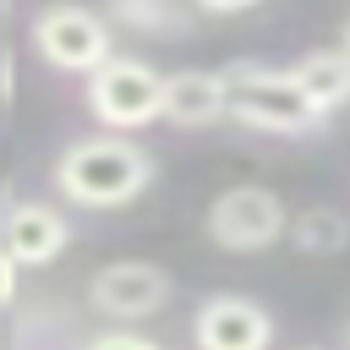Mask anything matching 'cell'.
Wrapping results in <instances>:
<instances>
[{"mask_svg": "<svg viewBox=\"0 0 350 350\" xmlns=\"http://www.w3.org/2000/svg\"><path fill=\"white\" fill-rule=\"evenodd\" d=\"M295 88L312 98V109L328 120L339 104H350V55L345 49H312L301 60H290Z\"/></svg>", "mask_w": 350, "mask_h": 350, "instance_id": "cell-10", "label": "cell"}, {"mask_svg": "<svg viewBox=\"0 0 350 350\" xmlns=\"http://www.w3.org/2000/svg\"><path fill=\"white\" fill-rule=\"evenodd\" d=\"M153 175H159L153 153L137 137H120V131L77 137L55 159V191L71 208H93V213H109V208L137 202L153 186Z\"/></svg>", "mask_w": 350, "mask_h": 350, "instance_id": "cell-1", "label": "cell"}, {"mask_svg": "<svg viewBox=\"0 0 350 350\" xmlns=\"http://www.w3.org/2000/svg\"><path fill=\"white\" fill-rule=\"evenodd\" d=\"M284 224H290V208L279 202V191H268V186H224L213 202H208V241L219 246V252H235V257H246V252H268V246H279L284 241Z\"/></svg>", "mask_w": 350, "mask_h": 350, "instance_id": "cell-5", "label": "cell"}, {"mask_svg": "<svg viewBox=\"0 0 350 350\" xmlns=\"http://www.w3.org/2000/svg\"><path fill=\"white\" fill-rule=\"evenodd\" d=\"M0 246L16 268H49L71 246V219L55 202H11L0 213Z\"/></svg>", "mask_w": 350, "mask_h": 350, "instance_id": "cell-8", "label": "cell"}, {"mask_svg": "<svg viewBox=\"0 0 350 350\" xmlns=\"http://www.w3.org/2000/svg\"><path fill=\"white\" fill-rule=\"evenodd\" d=\"M33 49L44 55V66L71 71V77H93L109 55H115V33L98 11L77 5V0H55L33 16Z\"/></svg>", "mask_w": 350, "mask_h": 350, "instance_id": "cell-4", "label": "cell"}, {"mask_svg": "<svg viewBox=\"0 0 350 350\" xmlns=\"http://www.w3.org/2000/svg\"><path fill=\"white\" fill-rule=\"evenodd\" d=\"M175 295V279L148 262V257H126V262H104L93 279H88V306L115 317V323H142L153 317L164 301Z\"/></svg>", "mask_w": 350, "mask_h": 350, "instance_id": "cell-6", "label": "cell"}, {"mask_svg": "<svg viewBox=\"0 0 350 350\" xmlns=\"http://www.w3.org/2000/svg\"><path fill=\"white\" fill-rule=\"evenodd\" d=\"M0 5H5V0H0Z\"/></svg>", "mask_w": 350, "mask_h": 350, "instance_id": "cell-17", "label": "cell"}, {"mask_svg": "<svg viewBox=\"0 0 350 350\" xmlns=\"http://www.w3.org/2000/svg\"><path fill=\"white\" fill-rule=\"evenodd\" d=\"M224 77H230V120H235V126L268 131V137H312V131H323V115H317L312 98L295 88L290 66L235 60Z\"/></svg>", "mask_w": 350, "mask_h": 350, "instance_id": "cell-2", "label": "cell"}, {"mask_svg": "<svg viewBox=\"0 0 350 350\" xmlns=\"http://www.w3.org/2000/svg\"><path fill=\"white\" fill-rule=\"evenodd\" d=\"M197 350H268L273 345V312L252 295H208L191 317Z\"/></svg>", "mask_w": 350, "mask_h": 350, "instance_id": "cell-7", "label": "cell"}, {"mask_svg": "<svg viewBox=\"0 0 350 350\" xmlns=\"http://www.w3.org/2000/svg\"><path fill=\"white\" fill-rule=\"evenodd\" d=\"M16 273H22V268H16V262L5 257V246H0V306L16 301Z\"/></svg>", "mask_w": 350, "mask_h": 350, "instance_id": "cell-15", "label": "cell"}, {"mask_svg": "<svg viewBox=\"0 0 350 350\" xmlns=\"http://www.w3.org/2000/svg\"><path fill=\"white\" fill-rule=\"evenodd\" d=\"M339 49H345V55H350V16H345V44H339Z\"/></svg>", "mask_w": 350, "mask_h": 350, "instance_id": "cell-16", "label": "cell"}, {"mask_svg": "<svg viewBox=\"0 0 350 350\" xmlns=\"http://www.w3.org/2000/svg\"><path fill=\"white\" fill-rule=\"evenodd\" d=\"M252 5H262V0H197V11H208V16H241Z\"/></svg>", "mask_w": 350, "mask_h": 350, "instance_id": "cell-14", "label": "cell"}, {"mask_svg": "<svg viewBox=\"0 0 350 350\" xmlns=\"http://www.w3.org/2000/svg\"><path fill=\"white\" fill-rule=\"evenodd\" d=\"M109 16L131 33H186L191 16L175 0H109Z\"/></svg>", "mask_w": 350, "mask_h": 350, "instance_id": "cell-12", "label": "cell"}, {"mask_svg": "<svg viewBox=\"0 0 350 350\" xmlns=\"http://www.w3.org/2000/svg\"><path fill=\"white\" fill-rule=\"evenodd\" d=\"M82 98H88V115L98 126H109V131H142V126L164 120V71L148 66V60H137V55H109L88 77Z\"/></svg>", "mask_w": 350, "mask_h": 350, "instance_id": "cell-3", "label": "cell"}, {"mask_svg": "<svg viewBox=\"0 0 350 350\" xmlns=\"http://www.w3.org/2000/svg\"><path fill=\"white\" fill-rule=\"evenodd\" d=\"M164 120L180 131H202L213 120H230V77L208 66L164 71Z\"/></svg>", "mask_w": 350, "mask_h": 350, "instance_id": "cell-9", "label": "cell"}, {"mask_svg": "<svg viewBox=\"0 0 350 350\" xmlns=\"http://www.w3.org/2000/svg\"><path fill=\"white\" fill-rule=\"evenodd\" d=\"M284 241H290L301 257H339V252L350 246V213H345V208H328V202L301 208V213H290Z\"/></svg>", "mask_w": 350, "mask_h": 350, "instance_id": "cell-11", "label": "cell"}, {"mask_svg": "<svg viewBox=\"0 0 350 350\" xmlns=\"http://www.w3.org/2000/svg\"><path fill=\"white\" fill-rule=\"evenodd\" d=\"M88 350H164V345L148 334H131V328H109V334H93Z\"/></svg>", "mask_w": 350, "mask_h": 350, "instance_id": "cell-13", "label": "cell"}]
</instances>
